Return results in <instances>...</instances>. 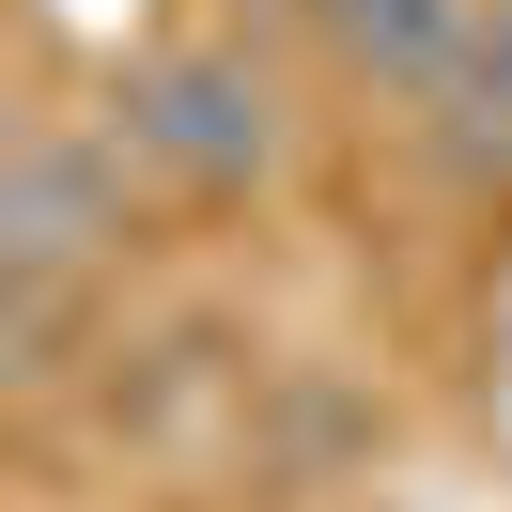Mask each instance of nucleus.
<instances>
[{"instance_id":"f257e3e1","label":"nucleus","mask_w":512,"mask_h":512,"mask_svg":"<svg viewBox=\"0 0 512 512\" xmlns=\"http://www.w3.org/2000/svg\"><path fill=\"white\" fill-rule=\"evenodd\" d=\"M140 233H156V171L109 140V109H16V156H0V357H16V404H47L78 373Z\"/></svg>"},{"instance_id":"f03ea898","label":"nucleus","mask_w":512,"mask_h":512,"mask_svg":"<svg viewBox=\"0 0 512 512\" xmlns=\"http://www.w3.org/2000/svg\"><path fill=\"white\" fill-rule=\"evenodd\" d=\"M109 140L156 171V202L187 218H233V202H280L295 156H311V94L264 32L233 16H171L109 63Z\"/></svg>"},{"instance_id":"7ed1b4c3","label":"nucleus","mask_w":512,"mask_h":512,"mask_svg":"<svg viewBox=\"0 0 512 512\" xmlns=\"http://www.w3.org/2000/svg\"><path fill=\"white\" fill-rule=\"evenodd\" d=\"M466 32H481V0H295V63L342 109H388V125H419L450 94Z\"/></svg>"},{"instance_id":"20e7f679","label":"nucleus","mask_w":512,"mask_h":512,"mask_svg":"<svg viewBox=\"0 0 512 512\" xmlns=\"http://www.w3.org/2000/svg\"><path fill=\"white\" fill-rule=\"evenodd\" d=\"M419 156H435V187L466 202V218H512V0H481L450 94L419 109Z\"/></svg>"}]
</instances>
